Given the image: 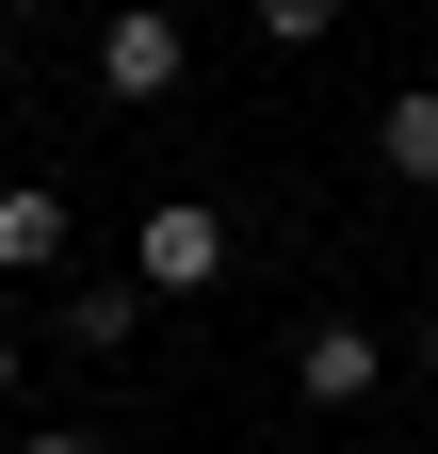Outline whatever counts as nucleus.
Returning a JSON list of instances; mask_svg holds the SVG:
<instances>
[{"label":"nucleus","mask_w":438,"mask_h":454,"mask_svg":"<svg viewBox=\"0 0 438 454\" xmlns=\"http://www.w3.org/2000/svg\"><path fill=\"white\" fill-rule=\"evenodd\" d=\"M244 17H260V49H325V33H341V0H244Z\"/></svg>","instance_id":"7"},{"label":"nucleus","mask_w":438,"mask_h":454,"mask_svg":"<svg viewBox=\"0 0 438 454\" xmlns=\"http://www.w3.org/2000/svg\"><path fill=\"white\" fill-rule=\"evenodd\" d=\"M130 276H146V293H211V276H228V211H211V195H162L130 227Z\"/></svg>","instance_id":"1"},{"label":"nucleus","mask_w":438,"mask_h":454,"mask_svg":"<svg viewBox=\"0 0 438 454\" xmlns=\"http://www.w3.org/2000/svg\"><path fill=\"white\" fill-rule=\"evenodd\" d=\"M0 276H66V195H49V179L0 195Z\"/></svg>","instance_id":"4"},{"label":"nucleus","mask_w":438,"mask_h":454,"mask_svg":"<svg viewBox=\"0 0 438 454\" xmlns=\"http://www.w3.org/2000/svg\"><path fill=\"white\" fill-rule=\"evenodd\" d=\"M17 454H98V438H17Z\"/></svg>","instance_id":"8"},{"label":"nucleus","mask_w":438,"mask_h":454,"mask_svg":"<svg viewBox=\"0 0 438 454\" xmlns=\"http://www.w3.org/2000/svg\"><path fill=\"white\" fill-rule=\"evenodd\" d=\"M130 325H146V276H82V293H66V340H82V357H114Z\"/></svg>","instance_id":"6"},{"label":"nucleus","mask_w":438,"mask_h":454,"mask_svg":"<svg viewBox=\"0 0 438 454\" xmlns=\"http://www.w3.org/2000/svg\"><path fill=\"white\" fill-rule=\"evenodd\" d=\"M422 373H438V309H422Z\"/></svg>","instance_id":"10"},{"label":"nucleus","mask_w":438,"mask_h":454,"mask_svg":"<svg viewBox=\"0 0 438 454\" xmlns=\"http://www.w3.org/2000/svg\"><path fill=\"white\" fill-rule=\"evenodd\" d=\"M0 98H17V82H0Z\"/></svg>","instance_id":"12"},{"label":"nucleus","mask_w":438,"mask_h":454,"mask_svg":"<svg viewBox=\"0 0 438 454\" xmlns=\"http://www.w3.org/2000/svg\"><path fill=\"white\" fill-rule=\"evenodd\" d=\"M373 162H390L406 195H438V82H406L390 114H373Z\"/></svg>","instance_id":"5"},{"label":"nucleus","mask_w":438,"mask_h":454,"mask_svg":"<svg viewBox=\"0 0 438 454\" xmlns=\"http://www.w3.org/2000/svg\"><path fill=\"white\" fill-rule=\"evenodd\" d=\"M0 406H17V340H0Z\"/></svg>","instance_id":"9"},{"label":"nucleus","mask_w":438,"mask_h":454,"mask_svg":"<svg viewBox=\"0 0 438 454\" xmlns=\"http://www.w3.org/2000/svg\"><path fill=\"white\" fill-rule=\"evenodd\" d=\"M98 98H179V17L162 0H114L98 17Z\"/></svg>","instance_id":"2"},{"label":"nucleus","mask_w":438,"mask_h":454,"mask_svg":"<svg viewBox=\"0 0 438 454\" xmlns=\"http://www.w3.org/2000/svg\"><path fill=\"white\" fill-rule=\"evenodd\" d=\"M373 373H390L373 325H309V340H293V389H309V406H373Z\"/></svg>","instance_id":"3"},{"label":"nucleus","mask_w":438,"mask_h":454,"mask_svg":"<svg viewBox=\"0 0 438 454\" xmlns=\"http://www.w3.org/2000/svg\"><path fill=\"white\" fill-rule=\"evenodd\" d=\"M0 17H33V0H0Z\"/></svg>","instance_id":"11"}]
</instances>
